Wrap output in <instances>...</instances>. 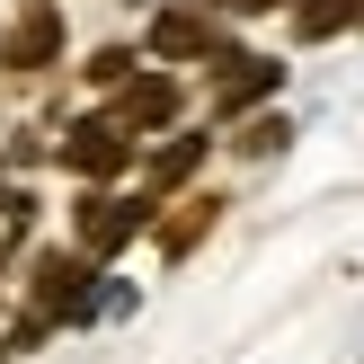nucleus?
Instances as JSON below:
<instances>
[{
  "label": "nucleus",
  "instance_id": "nucleus-1",
  "mask_svg": "<svg viewBox=\"0 0 364 364\" xmlns=\"http://www.w3.org/2000/svg\"><path fill=\"white\" fill-rule=\"evenodd\" d=\"M151 213H160V196H124V187H80L71 196V249H89V258H116V249H134L142 231H151Z\"/></svg>",
  "mask_w": 364,
  "mask_h": 364
},
{
  "label": "nucleus",
  "instance_id": "nucleus-2",
  "mask_svg": "<svg viewBox=\"0 0 364 364\" xmlns=\"http://www.w3.org/2000/svg\"><path fill=\"white\" fill-rule=\"evenodd\" d=\"M27 311H45L53 329L63 320H89L98 311V258L89 249H36L27 258Z\"/></svg>",
  "mask_w": 364,
  "mask_h": 364
},
{
  "label": "nucleus",
  "instance_id": "nucleus-3",
  "mask_svg": "<svg viewBox=\"0 0 364 364\" xmlns=\"http://www.w3.org/2000/svg\"><path fill=\"white\" fill-rule=\"evenodd\" d=\"M231 53V36H223V18L205 9V0H169V9H151V36H142V63H223Z\"/></svg>",
  "mask_w": 364,
  "mask_h": 364
},
{
  "label": "nucleus",
  "instance_id": "nucleus-4",
  "mask_svg": "<svg viewBox=\"0 0 364 364\" xmlns=\"http://www.w3.org/2000/svg\"><path fill=\"white\" fill-rule=\"evenodd\" d=\"M63 63V0H18L0 27V80H45Z\"/></svg>",
  "mask_w": 364,
  "mask_h": 364
},
{
  "label": "nucleus",
  "instance_id": "nucleus-5",
  "mask_svg": "<svg viewBox=\"0 0 364 364\" xmlns=\"http://www.w3.org/2000/svg\"><path fill=\"white\" fill-rule=\"evenodd\" d=\"M134 151H142V142L124 134V124L107 116V107H89V116L63 134V169L80 178V187H116V178L134 169Z\"/></svg>",
  "mask_w": 364,
  "mask_h": 364
},
{
  "label": "nucleus",
  "instance_id": "nucleus-6",
  "mask_svg": "<svg viewBox=\"0 0 364 364\" xmlns=\"http://www.w3.org/2000/svg\"><path fill=\"white\" fill-rule=\"evenodd\" d=\"M107 116H116L124 124V134H160V124H178V116H187V80H178V71L169 63H151V71H134V80H124V89H107Z\"/></svg>",
  "mask_w": 364,
  "mask_h": 364
},
{
  "label": "nucleus",
  "instance_id": "nucleus-7",
  "mask_svg": "<svg viewBox=\"0 0 364 364\" xmlns=\"http://www.w3.org/2000/svg\"><path fill=\"white\" fill-rule=\"evenodd\" d=\"M213 223H223V196H205V187H187V196H169V205L151 213V249L160 258H196V249L213 240Z\"/></svg>",
  "mask_w": 364,
  "mask_h": 364
},
{
  "label": "nucleus",
  "instance_id": "nucleus-8",
  "mask_svg": "<svg viewBox=\"0 0 364 364\" xmlns=\"http://www.w3.org/2000/svg\"><path fill=\"white\" fill-rule=\"evenodd\" d=\"M213 71V116H249L258 98H276V80H284V63H267V53H223V63H205Z\"/></svg>",
  "mask_w": 364,
  "mask_h": 364
},
{
  "label": "nucleus",
  "instance_id": "nucleus-9",
  "mask_svg": "<svg viewBox=\"0 0 364 364\" xmlns=\"http://www.w3.org/2000/svg\"><path fill=\"white\" fill-rule=\"evenodd\" d=\"M205 151H213V134H178V142H160V151L142 160V196H160V205H169V196H187V178L205 169Z\"/></svg>",
  "mask_w": 364,
  "mask_h": 364
},
{
  "label": "nucleus",
  "instance_id": "nucleus-10",
  "mask_svg": "<svg viewBox=\"0 0 364 364\" xmlns=\"http://www.w3.org/2000/svg\"><path fill=\"white\" fill-rule=\"evenodd\" d=\"M364 18V0H294V36L302 45H320V36H347Z\"/></svg>",
  "mask_w": 364,
  "mask_h": 364
},
{
  "label": "nucleus",
  "instance_id": "nucleus-11",
  "mask_svg": "<svg viewBox=\"0 0 364 364\" xmlns=\"http://www.w3.org/2000/svg\"><path fill=\"white\" fill-rule=\"evenodd\" d=\"M134 71H142V45H98V53H89V63H80V80H89V89H98V98H107V89H124V80H134Z\"/></svg>",
  "mask_w": 364,
  "mask_h": 364
},
{
  "label": "nucleus",
  "instance_id": "nucleus-12",
  "mask_svg": "<svg viewBox=\"0 0 364 364\" xmlns=\"http://www.w3.org/2000/svg\"><path fill=\"white\" fill-rule=\"evenodd\" d=\"M284 142H294V124H284V116H249L240 134H231V151H240V160H276Z\"/></svg>",
  "mask_w": 364,
  "mask_h": 364
},
{
  "label": "nucleus",
  "instance_id": "nucleus-13",
  "mask_svg": "<svg viewBox=\"0 0 364 364\" xmlns=\"http://www.w3.org/2000/svg\"><path fill=\"white\" fill-rule=\"evenodd\" d=\"M213 18H258V9H284V0H205Z\"/></svg>",
  "mask_w": 364,
  "mask_h": 364
},
{
  "label": "nucleus",
  "instance_id": "nucleus-14",
  "mask_svg": "<svg viewBox=\"0 0 364 364\" xmlns=\"http://www.w3.org/2000/svg\"><path fill=\"white\" fill-rule=\"evenodd\" d=\"M0 196H9V160H0Z\"/></svg>",
  "mask_w": 364,
  "mask_h": 364
}]
</instances>
